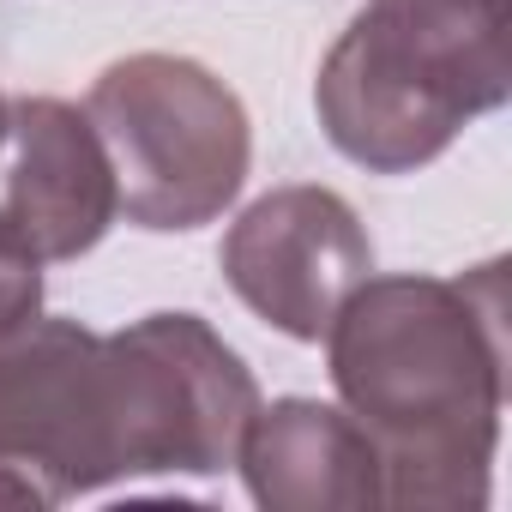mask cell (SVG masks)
Masks as SVG:
<instances>
[{
	"instance_id": "cell-2",
	"label": "cell",
	"mask_w": 512,
	"mask_h": 512,
	"mask_svg": "<svg viewBox=\"0 0 512 512\" xmlns=\"http://www.w3.org/2000/svg\"><path fill=\"white\" fill-rule=\"evenodd\" d=\"M506 260L464 278H362L326 326L344 410L380 452L398 512H482L506 416Z\"/></svg>"
},
{
	"instance_id": "cell-3",
	"label": "cell",
	"mask_w": 512,
	"mask_h": 512,
	"mask_svg": "<svg viewBox=\"0 0 512 512\" xmlns=\"http://www.w3.org/2000/svg\"><path fill=\"white\" fill-rule=\"evenodd\" d=\"M512 0H368L326 49L314 109L368 175H416L512 97Z\"/></svg>"
},
{
	"instance_id": "cell-8",
	"label": "cell",
	"mask_w": 512,
	"mask_h": 512,
	"mask_svg": "<svg viewBox=\"0 0 512 512\" xmlns=\"http://www.w3.org/2000/svg\"><path fill=\"white\" fill-rule=\"evenodd\" d=\"M31 314H43V260L0 211V332L25 326Z\"/></svg>"
},
{
	"instance_id": "cell-6",
	"label": "cell",
	"mask_w": 512,
	"mask_h": 512,
	"mask_svg": "<svg viewBox=\"0 0 512 512\" xmlns=\"http://www.w3.org/2000/svg\"><path fill=\"white\" fill-rule=\"evenodd\" d=\"M0 211L37 247V260H79L91 253L115 217L121 187L103 151V133L79 103L61 97H19L7 103V175H0Z\"/></svg>"
},
{
	"instance_id": "cell-7",
	"label": "cell",
	"mask_w": 512,
	"mask_h": 512,
	"mask_svg": "<svg viewBox=\"0 0 512 512\" xmlns=\"http://www.w3.org/2000/svg\"><path fill=\"white\" fill-rule=\"evenodd\" d=\"M241 482L266 512H368L386 506L380 452L344 404L278 398L260 404L235 446Z\"/></svg>"
},
{
	"instance_id": "cell-5",
	"label": "cell",
	"mask_w": 512,
	"mask_h": 512,
	"mask_svg": "<svg viewBox=\"0 0 512 512\" xmlns=\"http://www.w3.org/2000/svg\"><path fill=\"white\" fill-rule=\"evenodd\" d=\"M223 284L296 344H320L344 296L374 272V241L332 187H272L223 235Z\"/></svg>"
},
{
	"instance_id": "cell-1",
	"label": "cell",
	"mask_w": 512,
	"mask_h": 512,
	"mask_svg": "<svg viewBox=\"0 0 512 512\" xmlns=\"http://www.w3.org/2000/svg\"><path fill=\"white\" fill-rule=\"evenodd\" d=\"M260 410L253 368L199 314L0 332V476L31 512L139 476H223Z\"/></svg>"
},
{
	"instance_id": "cell-9",
	"label": "cell",
	"mask_w": 512,
	"mask_h": 512,
	"mask_svg": "<svg viewBox=\"0 0 512 512\" xmlns=\"http://www.w3.org/2000/svg\"><path fill=\"white\" fill-rule=\"evenodd\" d=\"M0 151H7V97H0Z\"/></svg>"
},
{
	"instance_id": "cell-4",
	"label": "cell",
	"mask_w": 512,
	"mask_h": 512,
	"mask_svg": "<svg viewBox=\"0 0 512 512\" xmlns=\"http://www.w3.org/2000/svg\"><path fill=\"white\" fill-rule=\"evenodd\" d=\"M85 115L115 163L127 223L181 235L235 205L253 163V127L211 67L187 55H127L97 73Z\"/></svg>"
}]
</instances>
